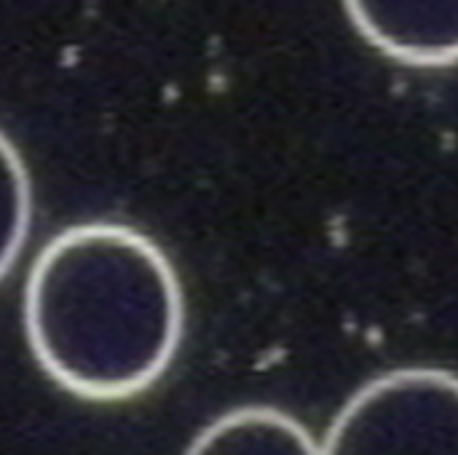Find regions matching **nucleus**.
I'll use <instances>...</instances> for the list:
<instances>
[{"label":"nucleus","mask_w":458,"mask_h":455,"mask_svg":"<svg viewBox=\"0 0 458 455\" xmlns=\"http://www.w3.org/2000/svg\"><path fill=\"white\" fill-rule=\"evenodd\" d=\"M185 300L164 249L121 223H81L38 252L24 284V333L40 370L91 402L150 389L174 362Z\"/></svg>","instance_id":"f257e3e1"},{"label":"nucleus","mask_w":458,"mask_h":455,"mask_svg":"<svg viewBox=\"0 0 458 455\" xmlns=\"http://www.w3.org/2000/svg\"><path fill=\"white\" fill-rule=\"evenodd\" d=\"M319 455H458V375L389 370L335 413Z\"/></svg>","instance_id":"f03ea898"},{"label":"nucleus","mask_w":458,"mask_h":455,"mask_svg":"<svg viewBox=\"0 0 458 455\" xmlns=\"http://www.w3.org/2000/svg\"><path fill=\"white\" fill-rule=\"evenodd\" d=\"M344 8L354 29L400 64L458 62V0H344Z\"/></svg>","instance_id":"7ed1b4c3"},{"label":"nucleus","mask_w":458,"mask_h":455,"mask_svg":"<svg viewBox=\"0 0 458 455\" xmlns=\"http://www.w3.org/2000/svg\"><path fill=\"white\" fill-rule=\"evenodd\" d=\"M182 455H319V445L290 413L247 405L204 426Z\"/></svg>","instance_id":"20e7f679"},{"label":"nucleus","mask_w":458,"mask_h":455,"mask_svg":"<svg viewBox=\"0 0 458 455\" xmlns=\"http://www.w3.org/2000/svg\"><path fill=\"white\" fill-rule=\"evenodd\" d=\"M32 223V188L16 147L0 134V279L24 249Z\"/></svg>","instance_id":"39448f33"}]
</instances>
